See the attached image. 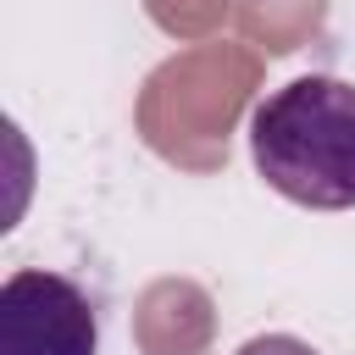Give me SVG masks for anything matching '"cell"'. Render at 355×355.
<instances>
[{
	"label": "cell",
	"mask_w": 355,
	"mask_h": 355,
	"mask_svg": "<svg viewBox=\"0 0 355 355\" xmlns=\"http://www.w3.org/2000/svg\"><path fill=\"white\" fill-rule=\"evenodd\" d=\"M250 155L266 189L311 211L355 205V83L305 72L250 111Z\"/></svg>",
	"instance_id": "1"
},
{
	"label": "cell",
	"mask_w": 355,
	"mask_h": 355,
	"mask_svg": "<svg viewBox=\"0 0 355 355\" xmlns=\"http://www.w3.org/2000/svg\"><path fill=\"white\" fill-rule=\"evenodd\" d=\"M94 300L50 266H17L0 283V355H94Z\"/></svg>",
	"instance_id": "2"
},
{
	"label": "cell",
	"mask_w": 355,
	"mask_h": 355,
	"mask_svg": "<svg viewBox=\"0 0 355 355\" xmlns=\"http://www.w3.org/2000/svg\"><path fill=\"white\" fill-rule=\"evenodd\" d=\"M233 355H322V349L305 344V338H294V333H255V338H244Z\"/></svg>",
	"instance_id": "3"
}]
</instances>
